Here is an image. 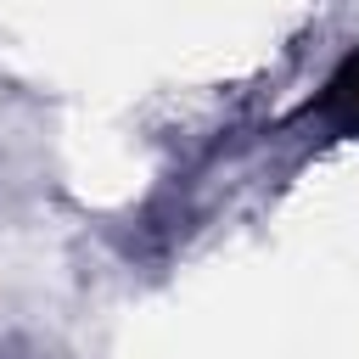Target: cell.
Returning <instances> with one entry per match:
<instances>
[{
	"instance_id": "6da1fadb",
	"label": "cell",
	"mask_w": 359,
	"mask_h": 359,
	"mask_svg": "<svg viewBox=\"0 0 359 359\" xmlns=\"http://www.w3.org/2000/svg\"><path fill=\"white\" fill-rule=\"evenodd\" d=\"M303 112L320 118V123H331V129H342V135H359V50L320 84V95Z\"/></svg>"
}]
</instances>
